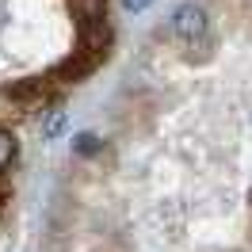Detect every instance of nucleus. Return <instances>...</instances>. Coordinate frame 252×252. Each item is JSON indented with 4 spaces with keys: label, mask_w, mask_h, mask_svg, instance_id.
Instances as JSON below:
<instances>
[{
    "label": "nucleus",
    "mask_w": 252,
    "mask_h": 252,
    "mask_svg": "<svg viewBox=\"0 0 252 252\" xmlns=\"http://www.w3.org/2000/svg\"><path fill=\"white\" fill-rule=\"evenodd\" d=\"M172 34L191 50L206 54L210 50V19H206V8L203 4H180L172 12Z\"/></svg>",
    "instance_id": "f257e3e1"
},
{
    "label": "nucleus",
    "mask_w": 252,
    "mask_h": 252,
    "mask_svg": "<svg viewBox=\"0 0 252 252\" xmlns=\"http://www.w3.org/2000/svg\"><path fill=\"white\" fill-rule=\"evenodd\" d=\"M73 16H77L80 27L88 23H107V0H69Z\"/></svg>",
    "instance_id": "f03ea898"
},
{
    "label": "nucleus",
    "mask_w": 252,
    "mask_h": 252,
    "mask_svg": "<svg viewBox=\"0 0 252 252\" xmlns=\"http://www.w3.org/2000/svg\"><path fill=\"white\" fill-rule=\"evenodd\" d=\"M65 130H69V111H50L46 123H42V138H46V142H58Z\"/></svg>",
    "instance_id": "7ed1b4c3"
},
{
    "label": "nucleus",
    "mask_w": 252,
    "mask_h": 252,
    "mask_svg": "<svg viewBox=\"0 0 252 252\" xmlns=\"http://www.w3.org/2000/svg\"><path fill=\"white\" fill-rule=\"evenodd\" d=\"M12 157H16V134L8 126H0V168H8Z\"/></svg>",
    "instance_id": "20e7f679"
},
{
    "label": "nucleus",
    "mask_w": 252,
    "mask_h": 252,
    "mask_svg": "<svg viewBox=\"0 0 252 252\" xmlns=\"http://www.w3.org/2000/svg\"><path fill=\"white\" fill-rule=\"evenodd\" d=\"M95 145H99V142H95V134H80V138H77V153H92Z\"/></svg>",
    "instance_id": "39448f33"
},
{
    "label": "nucleus",
    "mask_w": 252,
    "mask_h": 252,
    "mask_svg": "<svg viewBox=\"0 0 252 252\" xmlns=\"http://www.w3.org/2000/svg\"><path fill=\"white\" fill-rule=\"evenodd\" d=\"M126 8H130V12H145V8H149V4H153V0H123Z\"/></svg>",
    "instance_id": "423d86ee"
}]
</instances>
